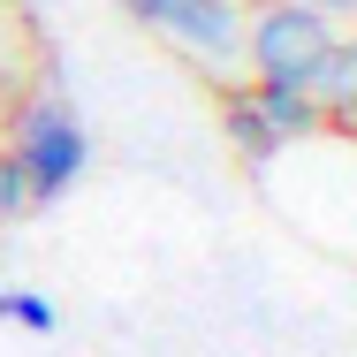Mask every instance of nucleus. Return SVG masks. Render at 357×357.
Instances as JSON below:
<instances>
[{
	"instance_id": "f257e3e1",
	"label": "nucleus",
	"mask_w": 357,
	"mask_h": 357,
	"mask_svg": "<svg viewBox=\"0 0 357 357\" xmlns=\"http://www.w3.org/2000/svg\"><path fill=\"white\" fill-rule=\"evenodd\" d=\"M8 152L23 160V175H31V206H61L76 183H84V167H91V130H84V114L69 107V91H31V99H15V114H8Z\"/></svg>"
},
{
	"instance_id": "f03ea898",
	"label": "nucleus",
	"mask_w": 357,
	"mask_h": 357,
	"mask_svg": "<svg viewBox=\"0 0 357 357\" xmlns=\"http://www.w3.org/2000/svg\"><path fill=\"white\" fill-rule=\"evenodd\" d=\"M335 38H342V23H327L312 8H289V0H259L251 8V38H243V69H251V84L312 91V76L327 69Z\"/></svg>"
},
{
	"instance_id": "7ed1b4c3",
	"label": "nucleus",
	"mask_w": 357,
	"mask_h": 357,
	"mask_svg": "<svg viewBox=\"0 0 357 357\" xmlns=\"http://www.w3.org/2000/svg\"><path fill=\"white\" fill-rule=\"evenodd\" d=\"M251 8H259V0H160L152 38H167L175 54H190L206 76H228V69H243Z\"/></svg>"
},
{
	"instance_id": "20e7f679",
	"label": "nucleus",
	"mask_w": 357,
	"mask_h": 357,
	"mask_svg": "<svg viewBox=\"0 0 357 357\" xmlns=\"http://www.w3.org/2000/svg\"><path fill=\"white\" fill-rule=\"evenodd\" d=\"M220 130H228V144L251 160V167H274L289 144L274 137V122H266V107H259V91L243 84V91H220Z\"/></svg>"
},
{
	"instance_id": "39448f33",
	"label": "nucleus",
	"mask_w": 357,
	"mask_h": 357,
	"mask_svg": "<svg viewBox=\"0 0 357 357\" xmlns=\"http://www.w3.org/2000/svg\"><path fill=\"white\" fill-rule=\"evenodd\" d=\"M312 99L327 107V130H342V137H357V31H342V38H335L327 69L312 76Z\"/></svg>"
},
{
	"instance_id": "423d86ee",
	"label": "nucleus",
	"mask_w": 357,
	"mask_h": 357,
	"mask_svg": "<svg viewBox=\"0 0 357 357\" xmlns=\"http://www.w3.org/2000/svg\"><path fill=\"white\" fill-rule=\"evenodd\" d=\"M0 327H23V335H61V304L38 296V289H0Z\"/></svg>"
},
{
	"instance_id": "0eeeda50",
	"label": "nucleus",
	"mask_w": 357,
	"mask_h": 357,
	"mask_svg": "<svg viewBox=\"0 0 357 357\" xmlns=\"http://www.w3.org/2000/svg\"><path fill=\"white\" fill-rule=\"evenodd\" d=\"M23 213H38V206H31V175H23V160L0 144V220H23Z\"/></svg>"
},
{
	"instance_id": "6e6552de",
	"label": "nucleus",
	"mask_w": 357,
	"mask_h": 357,
	"mask_svg": "<svg viewBox=\"0 0 357 357\" xmlns=\"http://www.w3.org/2000/svg\"><path fill=\"white\" fill-rule=\"evenodd\" d=\"M289 8H312V15H327V23L357 31V0H289Z\"/></svg>"
},
{
	"instance_id": "1a4fd4ad",
	"label": "nucleus",
	"mask_w": 357,
	"mask_h": 357,
	"mask_svg": "<svg viewBox=\"0 0 357 357\" xmlns=\"http://www.w3.org/2000/svg\"><path fill=\"white\" fill-rule=\"evenodd\" d=\"M122 15H130L137 31H152V23H160V0H122Z\"/></svg>"
},
{
	"instance_id": "9d476101",
	"label": "nucleus",
	"mask_w": 357,
	"mask_h": 357,
	"mask_svg": "<svg viewBox=\"0 0 357 357\" xmlns=\"http://www.w3.org/2000/svg\"><path fill=\"white\" fill-rule=\"evenodd\" d=\"M8 8H15V15H38V0H8Z\"/></svg>"
}]
</instances>
